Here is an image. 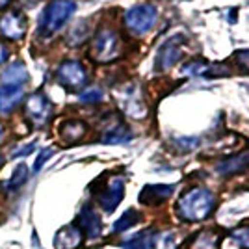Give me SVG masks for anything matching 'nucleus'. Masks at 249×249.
<instances>
[{"mask_svg":"<svg viewBox=\"0 0 249 249\" xmlns=\"http://www.w3.org/2000/svg\"><path fill=\"white\" fill-rule=\"evenodd\" d=\"M214 208H216V194L210 188L194 186L180 196L177 203V216L182 221L196 223V221H205L214 212Z\"/></svg>","mask_w":249,"mask_h":249,"instance_id":"1","label":"nucleus"},{"mask_svg":"<svg viewBox=\"0 0 249 249\" xmlns=\"http://www.w3.org/2000/svg\"><path fill=\"white\" fill-rule=\"evenodd\" d=\"M123 52V41L119 32L112 26H104L95 34L91 45V58L97 63H110L117 60Z\"/></svg>","mask_w":249,"mask_h":249,"instance_id":"2","label":"nucleus"},{"mask_svg":"<svg viewBox=\"0 0 249 249\" xmlns=\"http://www.w3.org/2000/svg\"><path fill=\"white\" fill-rule=\"evenodd\" d=\"M76 11V4L73 0H52L45 8L39 21V34L43 37H51L52 34L62 28L69 17Z\"/></svg>","mask_w":249,"mask_h":249,"instance_id":"3","label":"nucleus"},{"mask_svg":"<svg viewBox=\"0 0 249 249\" xmlns=\"http://www.w3.org/2000/svg\"><path fill=\"white\" fill-rule=\"evenodd\" d=\"M156 21H158V8L155 4H138L124 11L123 15L126 30L136 37H142L147 32L153 30Z\"/></svg>","mask_w":249,"mask_h":249,"instance_id":"4","label":"nucleus"},{"mask_svg":"<svg viewBox=\"0 0 249 249\" xmlns=\"http://www.w3.org/2000/svg\"><path fill=\"white\" fill-rule=\"evenodd\" d=\"M178 238L173 231H143L123 242V249H177Z\"/></svg>","mask_w":249,"mask_h":249,"instance_id":"5","label":"nucleus"},{"mask_svg":"<svg viewBox=\"0 0 249 249\" xmlns=\"http://www.w3.org/2000/svg\"><path fill=\"white\" fill-rule=\"evenodd\" d=\"M117 101H119V106L124 112V115L132 117L136 121L145 119L147 115H149L145 97H143L142 88L138 84H126L123 89L117 93Z\"/></svg>","mask_w":249,"mask_h":249,"instance_id":"6","label":"nucleus"},{"mask_svg":"<svg viewBox=\"0 0 249 249\" xmlns=\"http://www.w3.org/2000/svg\"><path fill=\"white\" fill-rule=\"evenodd\" d=\"M182 54H184V36L175 34L173 37L166 39L158 47L155 56V69L156 71H169L177 62H180Z\"/></svg>","mask_w":249,"mask_h":249,"instance_id":"7","label":"nucleus"},{"mask_svg":"<svg viewBox=\"0 0 249 249\" xmlns=\"http://www.w3.org/2000/svg\"><path fill=\"white\" fill-rule=\"evenodd\" d=\"M182 74L186 76H196V78H219L231 74V69H227L223 63H212L203 58H192L180 67Z\"/></svg>","mask_w":249,"mask_h":249,"instance_id":"8","label":"nucleus"},{"mask_svg":"<svg viewBox=\"0 0 249 249\" xmlns=\"http://www.w3.org/2000/svg\"><path fill=\"white\" fill-rule=\"evenodd\" d=\"M124 196V178L119 175H114L108 178L106 186L103 188V192L97 196V201L104 212H114L117 205L123 201Z\"/></svg>","mask_w":249,"mask_h":249,"instance_id":"9","label":"nucleus"},{"mask_svg":"<svg viewBox=\"0 0 249 249\" xmlns=\"http://www.w3.org/2000/svg\"><path fill=\"white\" fill-rule=\"evenodd\" d=\"M56 76H58V82L63 84L69 89H78L88 82V73H86L84 65L80 62H74V60L63 62L58 67Z\"/></svg>","mask_w":249,"mask_h":249,"instance_id":"10","label":"nucleus"},{"mask_svg":"<svg viewBox=\"0 0 249 249\" xmlns=\"http://www.w3.org/2000/svg\"><path fill=\"white\" fill-rule=\"evenodd\" d=\"M26 114L36 126H45L52 117V104L51 101L41 93H34L26 101Z\"/></svg>","mask_w":249,"mask_h":249,"instance_id":"11","label":"nucleus"},{"mask_svg":"<svg viewBox=\"0 0 249 249\" xmlns=\"http://www.w3.org/2000/svg\"><path fill=\"white\" fill-rule=\"evenodd\" d=\"M26 30H28V22L21 11H8L0 19V34L8 39H21Z\"/></svg>","mask_w":249,"mask_h":249,"instance_id":"12","label":"nucleus"},{"mask_svg":"<svg viewBox=\"0 0 249 249\" xmlns=\"http://www.w3.org/2000/svg\"><path fill=\"white\" fill-rule=\"evenodd\" d=\"M84 244V232L76 223L65 225L58 231L54 236V246L56 249H78Z\"/></svg>","mask_w":249,"mask_h":249,"instance_id":"13","label":"nucleus"},{"mask_svg":"<svg viewBox=\"0 0 249 249\" xmlns=\"http://www.w3.org/2000/svg\"><path fill=\"white\" fill-rule=\"evenodd\" d=\"M76 225L80 227L84 234H88L89 238H99L103 232V221L99 218V214L91 207H84L78 214Z\"/></svg>","mask_w":249,"mask_h":249,"instance_id":"14","label":"nucleus"},{"mask_svg":"<svg viewBox=\"0 0 249 249\" xmlns=\"http://www.w3.org/2000/svg\"><path fill=\"white\" fill-rule=\"evenodd\" d=\"M175 184H149L140 194V203L143 205H162L173 196Z\"/></svg>","mask_w":249,"mask_h":249,"instance_id":"15","label":"nucleus"},{"mask_svg":"<svg viewBox=\"0 0 249 249\" xmlns=\"http://www.w3.org/2000/svg\"><path fill=\"white\" fill-rule=\"evenodd\" d=\"M249 169V151H244L240 155H234L231 158L221 160L218 166H216V173L221 177H232L238 175L242 171H248Z\"/></svg>","mask_w":249,"mask_h":249,"instance_id":"16","label":"nucleus"},{"mask_svg":"<svg viewBox=\"0 0 249 249\" xmlns=\"http://www.w3.org/2000/svg\"><path fill=\"white\" fill-rule=\"evenodd\" d=\"M132 140V132L126 124L115 121L114 124H110L103 134V143H108V145H123V143H128Z\"/></svg>","mask_w":249,"mask_h":249,"instance_id":"17","label":"nucleus"},{"mask_svg":"<svg viewBox=\"0 0 249 249\" xmlns=\"http://www.w3.org/2000/svg\"><path fill=\"white\" fill-rule=\"evenodd\" d=\"M22 101V86H0V114H10Z\"/></svg>","mask_w":249,"mask_h":249,"instance_id":"18","label":"nucleus"},{"mask_svg":"<svg viewBox=\"0 0 249 249\" xmlns=\"http://www.w3.org/2000/svg\"><path fill=\"white\" fill-rule=\"evenodd\" d=\"M219 240H221V234L214 229H205L201 232H196L190 244H188V249H218L219 248Z\"/></svg>","mask_w":249,"mask_h":249,"instance_id":"19","label":"nucleus"},{"mask_svg":"<svg viewBox=\"0 0 249 249\" xmlns=\"http://www.w3.org/2000/svg\"><path fill=\"white\" fill-rule=\"evenodd\" d=\"M86 134H88V124L84 121H78V119H69L60 126V138L65 143L80 142Z\"/></svg>","mask_w":249,"mask_h":249,"instance_id":"20","label":"nucleus"},{"mask_svg":"<svg viewBox=\"0 0 249 249\" xmlns=\"http://www.w3.org/2000/svg\"><path fill=\"white\" fill-rule=\"evenodd\" d=\"M221 249H249V225L231 231L223 240Z\"/></svg>","mask_w":249,"mask_h":249,"instance_id":"21","label":"nucleus"},{"mask_svg":"<svg viewBox=\"0 0 249 249\" xmlns=\"http://www.w3.org/2000/svg\"><path fill=\"white\" fill-rule=\"evenodd\" d=\"M0 78H2V84H6V86H22L28 80V71L22 63H11L4 69Z\"/></svg>","mask_w":249,"mask_h":249,"instance_id":"22","label":"nucleus"},{"mask_svg":"<svg viewBox=\"0 0 249 249\" xmlns=\"http://www.w3.org/2000/svg\"><path fill=\"white\" fill-rule=\"evenodd\" d=\"M89 32H91V26H89V22L88 21H80L76 26H74L73 30L69 32V37H67V41L69 45H73V47H78V45H82L88 37H89Z\"/></svg>","mask_w":249,"mask_h":249,"instance_id":"23","label":"nucleus"},{"mask_svg":"<svg viewBox=\"0 0 249 249\" xmlns=\"http://www.w3.org/2000/svg\"><path fill=\"white\" fill-rule=\"evenodd\" d=\"M138 221H140V212L134 210V208H128L123 216L114 223V232H124V231L134 227Z\"/></svg>","mask_w":249,"mask_h":249,"instance_id":"24","label":"nucleus"},{"mask_svg":"<svg viewBox=\"0 0 249 249\" xmlns=\"http://www.w3.org/2000/svg\"><path fill=\"white\" fill-rule=\"evenodd\" d=\"M28 166L26 164H19V166L15 167V171H13V175H11L10 182H8V186L11 190H17V188H21L26 180H28Z\"/></svg>","mask_w":249,"mask_h":249,"instance_id":"25","label":"nucleus"},{"mask_svg":"<svg viewBox=\"0 0 249 249\" xmlns=\"http://www.w3.org/2000/svg\"><path fill=\"white\" fill-rule=\"evenodd\" d=\"M104 99V93L99 89V88H89V89H86L82 93L78 95V101L84 104H97L101 103Z\"/></svg>","mask_w":249,"mask_h":249,"instance_id":"26","label":"nucleus"},{"mask_svg":"<svg viewBox=\"0 0 249 249\" xmlns=\"http://www.w3.org/2000/svg\"><path fill=\"white\" fill-rule=\"evenodd\" d=\"M173 145L178 149V151H184V153H190L194 149H197L201 145V140L199 138H175L173 140Z\"/></svg>","mask_w":249,"mask_h":249,"instance_id":"27","label":"nucleus"},{"mask_svg":"<svg viewBox=\"0 0 249 249\" xmlns=\"http://www.w3.org/2000/svg\"><path fill=\"white\" fill-rule=\"evenodd\" d=\"M234 65L238 67V71L249 74V49H242V51L234 52Z\"/></svg>","mask_w":249,"mask_h":249,"instance_id":"28","label":"nucleus"},{"mask_svg":"<svg viewBox=\"0 0 249 249\" xmlns=\"http://www.w3.org/2000/svg\"><path fill=\"white\" fill-rule=\"evenodd\" d=\"M52 153H54L52 149H45V151H41V153H39L37 160H36V164H34V173H37V171L41 169L43 164H45V162H47V160H49V158L52 156Z\"/></svg>","mask_w":249,"mask_h":249,"instance_id":"29","label":"nucleus"},{"mask_svg":"<svg viewBox=\"0 0 249 249\" xmlns=\"http://www.w3.org/2000/svg\"><path fill=\"white\" fill-rule=\"evenodd\" d=\"M34 149H36V145H34V143H30V145H26V147H22V149H19V151H13V158H15V156H26V155H30Z\"/></svg>","mask_w":249,"mask_h":249,"instance_id":"30","label":"nucleus"},{"mask_svg":"<svg viewBox=\"0 0 249 249\" xmlns=\"http://www.w3.org/2000/svg\"><path fill=\"white\" fill-rule=\"evenodd\" d=\"M8 56H10V49L4 43H0V65L8 60Z\"/></svg>","mask_w":249,"mask_h":249,"instance_id":"31","label":"nucleus"},{"mask_svg":"<svg viewBox=\"0 0 249 249\" xmlns=\"http://www.w3.org/2000/svg\"><path fill=\"white\" fill-rule=\"evenodd\" d=\"M21 2L24 4V6H26V8H32V6H36L39 0H21Z\"/></svg>","mask_w":249,"mask_h":249,"instance_id":"32","label":"nucleus"},{"mask_svg":"<svg viewBox=\"0 0 249 249\" xmlns=\"http://www.w3.org/2000/svg\"><path fill=\"white\" fill-rule=\"evenodd\" d=\"M10 4V0H0V10L4 8V6H8Z\"/></svg>","mask_w":249,"mask_h":249,"instance_id":"33","label":"nucleus"},{"mask_svg":"<svg viewBox=\"0 0 249 249\" xmlns=\"http://www.w3.org/2000/svg\"><path fill=\"white\" fill-rule=\"evenodd\" d=\"M4 140V128H2V124H0V142Z\"/></svg>","mask_w":249,"mask_h":249,"instance_id":"34","label":"nucleus"},{"mask_svg":"<svg viewBox=\"0 0 249 249\" xmlns=\"http://www.w3.org/2000/svg\"><path fill=\"white\" fill-rule=\"evenodd\" d=\"M2 166H4V156L0 155V167H2Z\"/></svg>","mask_w":249,"mask_h":249,"instance_id":"35","label":"nucleus"}]
</instances>
